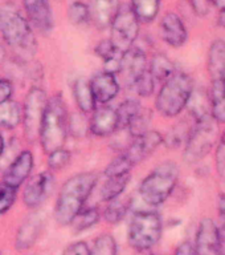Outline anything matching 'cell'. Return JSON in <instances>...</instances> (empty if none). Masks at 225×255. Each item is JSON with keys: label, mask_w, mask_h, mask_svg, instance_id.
<instances>
[{"label": "cell", "mask_w": 225, "mask_h": 255, "mask_svg": "<svg viewBox=\"0 0 225 255\" xmlns=\"http://www.w3.org/2000/svg\"><path fill=\"white\" fill-rule=\"evenodd\" d=\"M0 33L15 53L17 61H32L37 52V40L31 24L12 3L0 5Z\"/></svg>", "instance_id": "1"}, {"label": "cell", "mask_w": 225, "mask_h": 255, "mask_svg": "<svg viewBox=\"0 0 225 255\" xmlns=\"http://www.w3.org/2000/svg\"><path fill=\"white\" fill-rule=\"evenodd\" d=\"M98 182V175L93 171H83L72 175L65 181L57 195L55 205V218L61 226H69Z\"/></svg>", "instance_id": "2"}, {"label": "cell", "mask_w": 225, "mask_h": 255, "mask_svg": "<svg viewBox=\"0 0 225 255\" xmlns=\"http://www.w3.org/2000/svg\"><path fill=\"white\" fill-rule=\"evenodd\" d=\"M69 133V116L63 96L57 93L48 99L47 108L40 124V145L45 153L64 147Z\"/></svg>", "instance_id": "3"}, {"label": "cell", "mask_w": 225, "mask_h": 255, "mask_svg": "<svg viewBox=\"0 0 225 255\" xmlns=\"http://www.w3.org/2000/svg\"><path fill=\"white\" fill-rule=\"evenodd\" d=\"M194 91L190 76L176 71L162 84L155 99V108L164 117H176L187 108Z\"/></svg>", "instance_id": "4"}, {"label": "cell", "mask_w": 225, "mask_h": 255, "mask_svg": "<svg viewBox=\"0 0 225 255\" xmlns=\"http://www.w3.org/2000/svg\"><path fill=\"white\" fill-rule=\"evenodd\" d=\"M179 179V167L172 161L159 163L150 174L143 178L139 194L147 205L158 206L172 194Z\"/></svg>", "instance_id": "5"}, {"label": "cell", "mask_w": 225, "mask_h": 255, "mask_svg": "<svg viewBox=\"0 0 225 255\" xmlns=\"http://www.w3.org/2000/svg\"><path fill=\"white\" fill-rule=\"evenodd\" d=\"M162 229V218L156 211H138L131 218L127 241L137 251H149L159 242Z\"/></svg>", "instance_id": "6"}, {"label": "cell", "mask_w": 225, "mask_h": 255, "mask_svg": "<svg viewBox=\"0 0 225 255\" xmlns=\"http://www.w3.org/2000/svg\"><path fill=\"white\" fill-rule=\"evenodd\" d=\"M219 124L212 119V116H204L195 121L190 137L184 145V159L187 162L195 163L203 159L211 149L218 143Z\"/></svg>", "instance_id": "7"}, {"label": "cell", "mask_w": 225, "mask_h": 255, "mask_svg": "<svg viewBox=\"0 0 225 255\" xmlns=\"http://www.w3.org/2000/svg\"><path fill=\"white\" fill-rule=\"evenodd\" d=\"M110 41L115 51L122 55L129 51L139 35V21L130 4L119 5L118 11L114 15L110 24Z\"/></svg>", "instance_id": "8"}, {"label": "cell", "mask_w": 225, "mask_h": 255, "mask_svg": "<svg viewBox=\"0 0 225 255\" xmlns=\"http://www.w3.org/2000/svg\"><path fill=\"white\" fill-rule=\"evenodd\" d=\"M48 104L47 92L40 87H32L28 91L23 104V123L24 134L29 141L39 138L40 124L43 120Z\"/></svg>", "instance_id": "9"}, {"label": "cell", "mask_w": 225, "mask_h": 255, "mask_svg": "<svg viewBox=\"0 0 225 255\" xmlns=\"http://www.w3.org/2000/svg\"><path fill=\"white\" fill-rule=\"evenodd\" d=\"M55 175L51 170L41 171L27 181L23 191V202L28 209H39L55 187Z\"/></svg>", "instance_id": "10"}, {"label": "cell", "mask_w": 225, "mask_h": 255, "mask_svg": "<svg viewBox=\"0 0 225 255\" xmlns=\"http://www.w3.org/2000/svg\"><path fill=\"white\" fill-rule=\"evenodd\" d=\"M28 23L44 36L51 35L55 28V17L49 0H23Z\"/></svg>", "instance_id": "11"}, {"label": "cell", "mask_w": 225, "mask_h": 255, "mask_svg": "<svg viewBox=\"0 0 225 255\" xmlns=\"http://www.w3.org/2000/svg\"><path fill=\"white\" fill-rule=\"evenodd\" d=\"M35 166V157L31 150L19 151L16 157L8 163L3 174V183L8 186L19 189L27 182Z\"/></svg>", "instance_id": "12"}, {"label": "cell", "mask_w": 225, "mask_h": 255, "mask_svg": "<svg viewBox=\"0 0 225 255\" xmlns=\"http://www.w3.org/2000/svg\"><path fill=\"white\" fill-rule=\"evenodd\" d=\"M163 143V135L156 130H147L142 135L134 137L127 147L123 151V154L130 159L133 165H138L154 153Z\"/></svg>", "instance_id": "13"}, {"label": "cell", "mask_w": 225, "mask_h": 255, "mask_svg": "<svg viewBox=\"0 0 225 255\" xmlns=\"http://www.w3.org/2000/svg\"><path fill=\"white\" fill-rule=\"evenodd\" d=\"M147 68L149 64L145 51H142L141 48L131 47L129 51L123 53L119 75L122 76L123 84L131 89L135 81L147 71Z\"/></svg>", "instance_id": "14"}, {"label": "cell", "mask_w": 225, "mask_h": 255, "mask_svg": "<svg viewBox=\"0 0 225 255\" xmlns=\"http://www.w3.org/2000/svg\"><path fill=\"white\" fill-rule=\"evenodd\" d=\"M194 246L196 255H223L218 225L212 219L206 218L200 222Z\"/></svg>", "instance_id": "15"}, {"label": "cell", "mask_w": 225, "mask_h": 255, "mask_svg": "<svg viewBox=\"0 0 225 255\" xmlns=\"http://www.w3.org/2000/svg\"><path fill=\"white\" fill-rule=\"evenodd\" d=\"M89 130L95 137H109L118 130L117 112L110 105L95 108L89 120Z\"/></svg>", "instance_id": "16"}, {"label": "cell", "mask_w": 225, "mask_h": 255, "mask_svg": "<svg viewBox=\"0 0 225 255\" xmlns=\"http://www.w3.org/2000/svg\"><path fill=\"white\" fill-rule=\"evenodd\" d=\"M160 35L162 39L166 41L170 47L179 48L184 45L188 37L187 28L180 19V16L170 12L162 17L160 21Z\"/></svg>", "instance_id": "17"}, {"label": "cell", "mask_w": 225, "mask_h": 255, "mask_svg": "<svg viewBox=\"0 0 225 255\" xmlns=\"http://www.w3.org/2000/svg\"><path fill=\"white\" fill-rule=\"evenodd\" d=\"M90 87L94 95V99L99 104H109L118 96L119 81L117 76L102 71L95 73L90 80Z\"/></svg>", "instance_id": "18"}, {"label": "cell", "mask_w": 225, "mask_h": 255, "mask_svg": "<svg viewBox=\"0 0 225 255\" xmlns=\"http://www.w3.org/2000/svg\"><path fill=\"white\" fill-rule=\"evenodd\" d=\"M43 229V218L39 213H32L29 217L21 222L19 230L16 233L15 247L19 251L29 250L36 243Z\"/></svg>", "instance_id": "19"}, {"label": "cell", "mask_w": 225, "mask_h": 255, "mask_svg": "<svg viewBox=\"0 0 225 255\" xmlns=\"http://www.w3.org/2000/svg\"><path fill=\"white\" fill-rule=\"evenodd\" d=\"M119 8V0H89L91 19L99 29L110 27Z\"/></svg>", "instance_id": "20"}, {"label": "cell", "mask_w": 225, "mask_h": 255, "mask_svg": "<svg viewBox=\"0 0 225 255\" xmlns=\"http://www.w3.org/2000/svg\"><path fill=\"white\" fill-rule=\"evenodd\" d=\"M73 97L77 104V108L83 115L91 113L97 108L95 107L97 101H95L93 91H91L90 81H87L83 77L77 79L73 84Z\"/></svg>", "instance_id": "21"}, {"label": "cell", "mask_w": 225, "mask_h": 255, "mask_svg": "<svg viewBox=\"0 0 225 255\" xmlns=\"http://www.w3.org/2000/svg\"><path fill=\"white\" fill-rule=\"evenodd\" d=\"M211 116L218 124H225V83L223 80H212L210 91Z\"/></svg>", "instance_id": "22"}, {"label": "cell", "mask_w": 225, "mask_h": 255, "mask_svg": "<svg viewBox=\"0 0 225 255\" xmlns=\"http://www.w3.org/2000/svg\"><path fill=\"white\" fill-rule=\"evenodd\" d=\"M208 72L211 80H220L225 73V41L216 40L208 52Z\"/></svg>", "instance_id": "23"}, {"label": "cell", "mask_w": 225, "mask_h": 255, "mask_svg": "<svg viewBox=\"0 0 225 255\" xmlns=\"http://www.w3.org/2000/svg\"><path fill=\"white\" fill-rule=\"evenodd\" d=\"M149 72L152 76V79L155 80V83L163 84L166 80H168L171 76L174 75L175 72H176V68H175L174 63L166 55L156 53L150 60Z\"/></svg>", "instance_id": "24"}, {"label": "cell", "mask_w": 225, "mask_h": 255, "mask_svg": "<svg viewBox=\"0 0 225 255\" xmlns=\"http://www.w3.org/2000/svg\"><path fill=\"white\" fill-rule=\"evenodd\" d=\"M23 109L19 103L13 100H8L0 104V128L4 129H15L21 124Z\"/></svg>", "instance_id": "25"}, {"label": "cell", "mask_w": 225, "mask_h": 255, "mask_svg": "<svg viewBox=\"0 0 225 255\" xmlns=\"http://www.w3.org/2000/svg\"><path fill=\"white\" fill-rule=\"evenodd\" d=\"M130 7L139 23L149 24L156 19L160 0H130Z\"/></svg>", "instance_id": "26"}, {"label": "cell", "mask_w": 225, "mask_h": 255, "mask_svg": "<svg viewBox=\"0 0 225 255\" xmlns=\"http://www.w3.org/2000/svg\"><path fill=\"white\" fill-rule=\"evenodd\" d=\"M195 120H192V123L190 121H180L176 125L172 127L168 133L166 134V137H163V143L166 146L171 147V149H176V147H180L183 145H186L187 139L190 137V133L194 128Z\"/></svg>", "instance_id": "27"}, {"label": "cell", "mask_w": 225, "mask_h": 255, "mask_svg": "<svg viewBox=\"0 0 225 255\" xmlns=\"http://www.w3.org/2000/svg\"><path fill=\"white\" fill-rule=\"evenodd\" d=\"M129 182H130V174L106 177V181L101 189V198L105 202H110L113 199L118 198L119 195H122Z\"/></svg>", "instance_id": "28"}, {"label": "cell", "mask_w": 225, "mask_h": 255, "mask_svg": "<svg viewBox=\"0 0 225 255\" xmlns=\"http://www.w3.org/2000/svg\"><path fill=\"white\" fill-rule=\"evenodd\" d=\"M130 199L123 198L122 195H119L118 198L107 202V206L103 210L105 221L110 225H117V223L121 222L126 217L127 211L130 209Z\"/></svg>", "instance_id": "29"}, {"label": "cell", "mask_w": 225, "mask_h": 255, "mask_svg": "<svg viewBox=\"0 0 225 255\" xmlns=\"http://www.w3.org/2000/svg\"><path fill=\"white\" fill-rule=\"evenodd\" d=\"M99 217H101V213L97 207H83L82 210L75 215L69 226H72L73 231L78 234L95 226L98 223Z\"/></svg>", "instance_id": "30"}, {"label": "cell", "mask_w": 225, "mask_h": 255, "mask_svg": "<svg viewBox=\"0 0 225 255\" xmlns=\"http://www.w3.org/2000/svg\"><path fill=\"white\" fill-rule=\"evenodd\" d=\"M141 109H142V105H141L138 100H125L119 105L118 109H115V112H117V119H118V130L119 129H127V127L135 119V116L141 112Z\"/></svg>", "instance_id": "31"}, {"label": "cell", "mask_w": 225, "mask_h": 255, "mask_svg": "<svg viewBox=\"0 0 225 255\" xmlns=\"http://www.w3.org/2000/svg\"><path fill=\"white\" fill-rule=\"evenodd\" d=\"M68 19L73 25H83L91 19L89 5L81 0H75L68 8Z\"/></svg>", "instance_id": "32"}, {"label": "cell", "mask_w": 225, "mask_h": 255, "mask_svg": "<svg viewBox=\"0 0 225 255\" xmlns=\"http://www.w3.org/2000/svg\"><path fill=\"white\" fill-rule=\"evenodd\" d=\"M151 117H152V115H151L150 109H145V108L141 109V112L135 116V119L127 127V131L130 133L133 138L138 137V135H142L147 130H150Z\"/></svg>", "instance_id": "33"}, {"label": "cell", "mask_w": 225, "mask_h": 255, "mask_svg": "<svg viewBox=\"0 0 225 255\" xmlns=\"http://www.w3.org/2000/svg\"><path fill=\"white\" fill-rule=\"evenodd\" d=\"M91 255H118V246L113 235L101 234L94 241Z\"/></svg>", "instance_id": "34"}, {"label": "cell", "mask_w": 225, "mask_h": 255, "mask_svg": "<svg viewBox=\"0 0 225 255\" xmlns=\"http://www.w3.org/2000/svg\"><path fill=\"white\" fill-rule=\"evenodd\" d=\"M134 165L130 162V159L127 158L126 155L121 153L118 157H115L105 169V175L106 177H115V175H125L130 174L131 169Z\"/></svg>", "instance_id": "35"}, {"label": "cell", "mask_w": 225, "mask_h": 255, "mask_svg": "<svg viewBox=\"0 0 225 255\" xmlns=\"http://www.w3.org/2000/svg\"><path fill=\"white\" fill-rule=\"evenodd\" d=\"M71 151L65 147H60L57 150L48 153V167L51 171H59L71 162Z\"/></svg>", "instance_id": "36"}, {"label": "cell", "mask_w": 225, "mask_h": 255, "mask_svg": "<svg viewBox=\"0 0 225 255\" xmlns=\"http://www.w3.org/2000/svg\"><path fill=\"white\" fill-rule=\"evenodd\" d=\"M155 85H156V83H155V80L152 79V76H151V73L149 72V68H147V71L135 81L131 89H134L135 93L141 96V97H150L154 93Z\"/></svg>", "instance_id": "37"}, {"label": "cell", "mask_w": 225, "mask_h": 255, "mask_svg": "<svg viewBox=\"0 0 225 255\" xmlns=\"http://www.w3.org/2000/svg\"><path fill=\"white\" fill-rule=\"evenodd\" d=\"M16 197H17V189L1 182L0 185V217L5 214L13 206V203L16 202Z\"/></svg>", "instance_id": "38"}, {"label": "cell", "mask_w": 225, "mask_h": 255, "mask_svg": "<svg viewBox=\"0 0 225 255\" xmlns=\"http://www.w3.org/2000/svg\"><path fill=\"white\" fill-rule=\"evenodd\" d=\"M95 55H98L101 59L105 61H109L111 59H115V57H122V55H119L118 52L115 51V48L113 47L110 39L102 40L97 44L95 47Z\"/></svg>", "instance_id": "39"}, {"label": "cell", "mask_w": 225, "mask_h": 255, "mask_svg": "<svg viewBox=\"0 0 225 255\" xmlns=\"http://www.w3.org/2000/svg\"><path fill=\"white\" fill-rule=\"evenodd\" d=\"M216 169L219 175L225 179V130L219 135L216 143Z\"/></svg>", "instance_id": "40"}, {"label": "cell", "mask_w": 225, "mask_h": 255, "mask_svg": "<svg viewBox=\"0 0 225 255\" xmlns=\"http://www.w3.org/2000/svg\"><path fill=\"white\" fill-rule=\"evenodd\" d=\"M63 255H91L90 247L87 246L86 242H75L71 243L69 246L64 250Z\"/></svg>", "instance_id": "41"}, {"label": "cell", "mask_w": 225, "mask_h": 255, "mask_svg": "<svg viewBox=\"0 0 225 255\" xmlns=\"http://www.w3.org/2000/svg\"><path fill=\"white\" fill-rule=\"evenodd\" d=\"M191 8L198 16H206L210 13L211 0H188Z\"/></svg>", "instance_id": "42"}, {"label": "cell", "mask_w": 225, "mask_h": 255, "mask_svg": "<svg viewBox=\"0 0 225 255\" xmlns=\"http://www.w3.org/2000/svg\"><path fill=\"white\" fill-rule=\"evenodd\" d=\"M12 93H13V87H12L11 81L0 79V104L11 100Z\"/></svg>", "instance_id": "43"}, {"label": "cell", "mask_w": 225, "mask_h": 255, "mask_svg": "<svg viewBox=\"0 0 225 255\" xmlns=\"http://www.w3.org/2000/svg\"><path fill=\"white\" fill-rule=\"evenodd\" d=\"M175 255H196L195 246L190 242L180 243L176 251H175Z\"/></svg>", "instance_id": "44"}, {"label": "cell", "mask_w": 225, "mask_h": 255, "mask_svg": "<svg viewBox=\"0 0 225 255\" xmlns=\"http://www.w3.org/2000/svg\"><path fill=\"white\" fill-rule=\"evenodd\" d=\"M5 56H7V48L4 45L3 40H0V64L5 60Z\"/></svg>", "instance_id": "45"}, {"label": "cell", "mask_w": 225, "mask_h": 255, "mask_svg": "<svg viewBox=\"0 0 225 255\" xmlns=\"http://www.w3.org/2000/svg\"><path fill=\"white\" fill-rule=\"evenodd\" d=\"M211 4L219 8L220 11H224L225 9V0H211Z\"/></svg>", "instance_id": "46"}, {"label": "cell", "mask_w": 225, "mask_h": 255, "mask_svg": "<svg viewBox=\"0 0 225 255\" xmlns=\"http://www.w3.org/2000/svg\"><path fill=\"white\" fill-rule=\"evenodd\" d=\"M218 21H219V24L222 25V27H225V9L224 11H220V15H219Z\"/></svg>", "instance_id": "47"}, {"label": "cell", "mask_w": 225, "mask_h": 255, "mask_svg": "<svg viewBox=\"0 0 225 255\" xmlns=\"http://www.w3.org/2000/svg\"><path fill=\"white\" fill-rule=\"evenodd\" d=\"M4 147H5V141H4V137L1 134V131H0V155L3 154Z\"/></svg>", "instance_id": "48"}, {"label": "cell", "mask_w": 225, "mask_h": 255, "mask_svg": "<svg viewBox=\"0 0 225 255\" xmlns=\"http://www.w3.org/2000/svg\"><path fill=\"white\" fill-rule=\"evenodd\" d=\"M137 255H155V254H152V253L149 250V251H138V254Z\"/></svg>", "instance_id": "49"}, {"label": "cell", "mask_w": 225, "mask_h": 255, "mask_svg": "<svg viewBox=\"0 0 225 255\" xmlns=\"http://www.w3.org/2000/svg\"><path fill=\"white\" fill-rule=\"evenodd\" d=\"M220 80H223V81L225 83V73H224V76H223V79H220Z\"/></svg>", "instance_id": "50"}, {"label": "cell", "mask_w": 225, "mask_h": 255, "mask_svg": "<svg viewBox=\"0 0 225 255\" xmlns=\"http://www.w3.org/2000/svg\"><path fill=\"white\" fill-rule=\"evenodd\" d=\"M0 255H1V254H0Z\"/></svg>", "instance_id": "51"}]
</instances>
